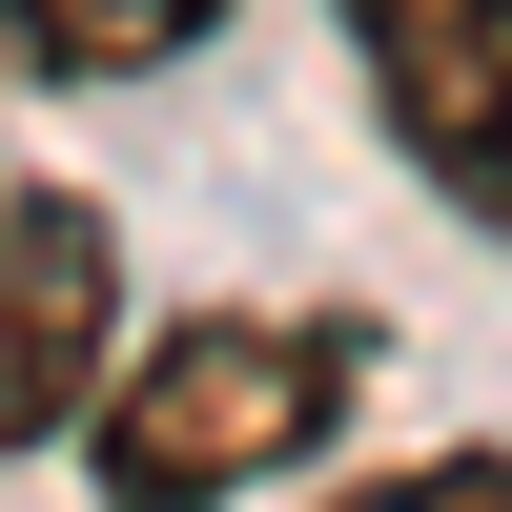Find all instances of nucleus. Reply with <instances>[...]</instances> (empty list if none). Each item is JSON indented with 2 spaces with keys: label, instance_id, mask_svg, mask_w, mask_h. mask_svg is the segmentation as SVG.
Masks as SVG:
<instances>
[{
  "label": "nucleus",
  "instance_id": "1",
  "mask_svg": "<svg viewBox=\"0 0 512 512\" xmlns=\"http://www.w3.org/2000/svg\"><path fill=\"white\" fill-rule=\"evenodd\" d=\"M328 431H349V328H267V308L164 328V349L103 369V410H82L103 512H226V492H267V472H308Z\"/></svg>",
  "mask_w": 512,
  "mask_h": 512
},
{
  "label": "nucleus",
  "instance_id": "2",
  "mask_svg": "<svg viewBox=\"0 0 512 512\" xmlns=\"http://www.w3.org/2000/svg\"><path fill=\"white\" fill-rule=\"evenodd\" d=\"M123 349V226L82 185H0V451L82 431Z\"/></svg>",
  "mask_w": 512,
  "mask_h": 512
},
{
  "label": "nucleus",
  "instance_id": "3",
  "mask_svg": "<svg viewBox=\"0 0 512 512\" xmlns=\"http://www.w3.org/2000/svg\"><path fill=\"white\" fill-rule=\"evenodd\" d=\"M390 103V144L431 164L472 226H512V0H328Z\"/></svg>",
  "mask_w": 512,
  "mask_h": 512
},
{
  "label": "nucleus",
  "instance_id": "4",
  "mask_svg": "<svg viewBox=\"0 0 512 512\" xmlns=\"http://www.w3.org/2000/svg\"><path fill=\"white\" fill-rule=\"evenodd\" d=\"M205 21H226V0H0V62H41V82H144V62H185Z\"/></svg>",
  "mask_w": 512,
  "mask_h": 512
},
{
  "label": "nucleus",
  "instance_id": "5",
  "mask_svg": "<svg viewBox=\"0 0 512 512\" xmlns=\"http://www.w3.org/2000/svg\"><path fill=\"white\" fill-rule=\"evenodd\" d=\"M328 512H512V451H431V472H369Z\"/></svg>",
  "mask_w": 512,
  "mask_h": 512
}]
</instances>
